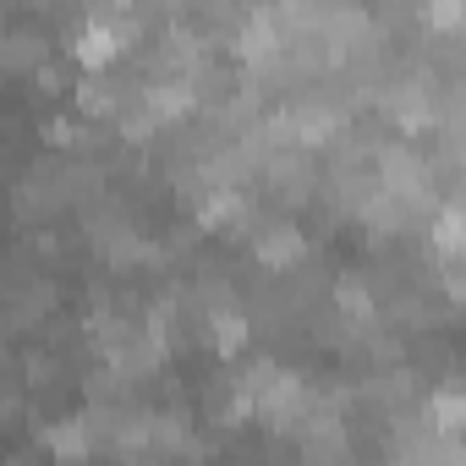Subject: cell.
Returning <instances> with one entry per match:
<instances>
[{"label":"cell","mask_w":466,"mask_h":466,"mask_svg":"<svg viewBox=\"0 0 466 466\" xmlns=\"http://www.w3.org/2000/svg\"><path fill=\"white\" fill-rule=\"evenodd\" d=\"M50 45L45 34H0V61H6L12 72H28V66H45Z\"/></svg>","instance_id":"obj_3"},{"label":"cell","mask_w":466,"mask_h":466,"mask_svg":"<svg viewBox=\"0 0 466 466\" xmlns=\"http://www.w3.org/2000/svg\"><path fill=\"white\" fill-rule=\"evenodd\" d=\"M45 450H50L56 461H83V455H94L88 422H83V417H61V422H50V428H45Z\"/></svg>","instance_id":"obj_2"},{"label":"cell","mask_w":466,"mask_h":466,"mask_svg":"<svg viewBox=\"0 0 466 466\" xmlns=\"http://www.w3.org/2000/svg\"><path fill=\"white\" fill-rule=\"evenodd\" d=\"M335 308H340V319H351V324H368V319H373V297H368L362 280H335Z\"/></svg>","instance_id":"obj_5"},{"label":"cell","mask_w":466,"mask_h":466,"mask_svg":"<svg viewBox=\"0 0 466 466\" xmlns=\"http://www.w3.org/2000/svg\"><path fill=\"white\" fill-rule=\"evenodd\" d=\"M433 242H439V253H444V258H455V248H461V208H455V203L439 214V225H433Z\"/></svg>","instance_id":"obj_8"},{"label":"cell","mask_w":466,"mask_h":466,"mask_svg":"<svg viewBox=\"0 0 466 466\" xmlns=\"http://www.w3.org/2000/svg\"><path fill=\"white\" fill-rule=\"evenodd\" d=\"M208 329H214V346H219L225 357H237V351L248 346V313H242V308H219V313H208Z\"/></svg>","instance_id":"obj_4"},{"label":"cell","mask_w":466,"mask_h":466,"mask_svg":"<svg viewBox=\"0 0 466 466\" xmlns=\"http://www.w3.org/2000/svg\"><path fill=\"white\" fill-rule=\"evenodd\" d=\"M77 105L94 110V116H105V110H116V94H110L105 77H83V83H77Z\"/></svg>","instance_id":"obj_6"},{"label":"cell","mask_w":466,"mask_h":466,"mask_svg":"<svg viewBox=\"0 0 466 466\" xmlns=\"http://www.w3.org/2000/svg\"><path fill=\"white\" fill-rule=\"evenodd\" d=\"M433 417H439V428H444V439L461 428V390L455 384H444L439 395H433Z\"/></svg>","instance_id":"obj_7"},{"label":"cell","mask_w":466,"mask_h":466,"mask_svg":"<svg viewBox=\"0 0 466 466\" xmlns=\"http://www.w3.org/2000/svg\"><path fill=\"white\" fill-rule=\"evenodd\" d=\"M50 143H56V148H83V143H88V127H83V121L56 116V121H50Z\"/></svg>","instance_id":"obj_9"},{"label":"cell","mask_w":466,"mask_h":466,"mask_svg":"<svg viewBox=\"0 0 466 466\" xmlns=\"http://www.w3.org/2000/svg\"><path fill=\"white\" fill-rule=\"evenodd\" d=\"M253 258L264 269H297L308 258V237H302L291 219H275V225H264L258 237H253Z\"/></svg>","instance_id":"obj_1"},{"label":"cell","mask_w":466,"mask_h":466,"mask_svg":"<svg viewBox=\"0 0 466 466\" xmlns=\"http://www.w3.org/2000/svg\"><path fill=\"white\" fill-rule=\"evenodd\" d=\"M422 17H428L433 28H455V23L466 17V6H461V0H439V6H428Z\"/></svg>","instance_id":"obj_10"}]
</instances>
